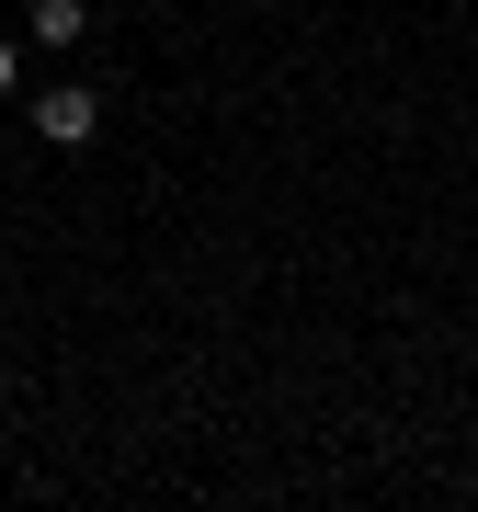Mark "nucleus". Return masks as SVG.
Instances as JSON below:
<instances>
[{"instance_id": "f257e3e1", "label": "nucleus", "mask_w": 478, "mask_h": 512, "mask_svg": "<svg viewBox=\"0 0 478 512\" xmlns=\"http://www.w3.org/2000/svg\"><path fill=\"white\" fill-rule=\"evenodd\" d=\"M35 137H46V148H92V137H103V92H80V80L35 92Z\"/></svg>"}, {"instance_id": "f03ea898", "label": "nucleus", "mask_w": 478, "mask_h": 512, "mask_svg": "<svg viewBox=\"0 0 478 512\" xmlns=\"http://www.w3.org/2000/svg\"><path fill=\"white\" fill-rule=\"evenodd\" d=\"M23 35H35V46H57V57H69L80 35H92V0H35V12H23Z\"/></svg>"}, {"instance_id": "7ed1b4c3", "label": "nucleus", "mask_w": 478, "mask_h": 512, "mask_svg": "<svg viewBox=\"0 0 478 512\" xmlns=\"http://www.w3.org/2000/svg\"><path fill=\"white\" fill-rule=\"evenodd\" d=\"M12 92H23V46L0 35V103H12Z\"/></svg>"}]
</instances>
